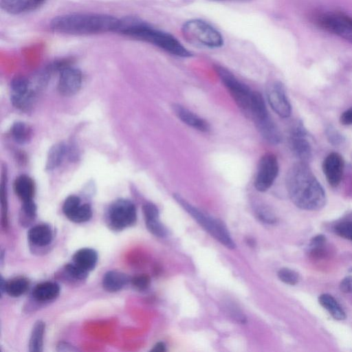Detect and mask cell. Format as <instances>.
Returning <instances> with one entry per match:
<instances>
[{"instance_id": "f546056e", "label": "cell", "mask_w": 352, "mask_h": 352, "mask_svg": "<svg viewBox=\"0 0 352 352\" xmlns=\"http://www.w3.org/2000/svg\"><path fill=\"white\" fill-rule=\"evenodd\" d=\"M278 276L279 279L290 285H294L299 281V274L294 270L289 268H281L278 272Z\"/></svg>"}, {"instance_id": "4fadbf2b", "label": "cell", "mask_w": 352, "mask_h": 352, "mask_svg": "<svg viewBox=\"0 0 352 352\" xmlns=\"http://www.w3.org/2000/svg\"><path fill=\"white\" fill-rule=\"evenodd\" d=\"M318 23L324 30L352 43V30L342 13H327L319 17Z\"/></svg>"}, {"instance_id": "9c48e42d", "label": "cell", "mask_w": 352, "mask_h": 352, "mask_svg": "<svg viewBox=\"0 0 352 352\" xmlns=\"http://www.w3.org/2000/svg\"><path fill=\"white\" fill-rule=\"evenodd\" d=\"M307 131L302 123L296 122L291 127L289 134V145L294 155L300 162H308L312 156L311 147L307 139Z\"/></svg>"}, {"instance_id": "cb8c5ba5", "label": "cell", "mask_w": 352, "mask_h": 352, "mask_svg": "<svg viewBox=\"0 0 352 352\" xmlns=\"http://www.w3.org/2000/svg\"><path fill=\"white\" fill-rule=\"evenodd\" d=\"M45 331V324L42 321H37L32 329L30 339L29 348L32 352L42 351L43 338Z\"/></svg>"}, {"instance_id": "44dd1931", "label": "cell", "mask_w": 352, "mask_h": 352, "mask_svg": "<svg viewBox=\"0 0 352 352\" xmlns=\"http://www.w3.org/2000/svg\"><path fill=\"white\" fill-rule=\"evenodd\" d=\"M318 302L328 313L337 320L346 318V313L333 296L329 294H322L318 297Z\"/></svg>"}, {"instance_id": "f35d334b", "label": "cell", "mask_w": 352, "mask_h": 352, "mask_svg": "<svg viewBox=\"0 0 352 352\" xmlns=\"http://www.w3.org/2000/svg\"><path fill=\"white\" fill-rule=\"evenodd\" d=\"M340 289L344 293H352V276H346L342 280Z\"/></svg>"}, {"instance_id": "e575fe53", "label": "cell", "mask_w": 352, "mask_h": 352, "mask_svg": "<svg viewBox=\"0 0 352 352\" xmlns=\"http://www.w3.org/2000/svg\"><path fill=\"white\" fill-rule=\"evenodd\" d=\"M131 281L137 289L144 290L148 287L150 278L146 274H141L133 277Z\"/></svg>"}, {"instance_id": "3957f363", "label": "cell", "mask_w": 352, "mask_h": 352, "mask_svg": "<svg viewBox=\"0 0 352 352\" xmlns=\"http://www.w3.org/2000/svg\"><path fill=\"white\" fill-rule=\"evenodd\" d=\"M126 36L150 43L172 55L186 58L192 54L173 35L156 30L142 21Z\"/></svg>"}, {"instance_id": "7a4b0ae2", "label": "cell", "mask_w": 352, "mask_h": 352, "mask_svg": "<svg viewBox=\"0 0 352 352\" xmlns=\"http://www.w3.org/2000/svg\"><path fill=\"white\" fill-rule=\"evenodd\" d=\"M119 19L98 13H74L54 17L51 29L69 35H91L115 32Z\"/></svg>"}, {"instance_id": "4dcf8cb0", "label": "cell", "mask_w": 352, "mask_h": 352, "mask_svg": "<svg viewBox=\"0 0 352 352\" xmlns=\"http://www.w3.org/2000/svg\"><path fill=\"white\" fill-rule=\"evenodd\" d=\"M334 231L340 237L352 241V221H344L337 223Z\"/></svg>"}, {"instance_id": "5b68a950", "label": "cell", "mask_w": 352, "mask_h": 352, "mask_svg": "<svg viewBox=\"0 0 352 352\" xmlns=\"http://www.w3.org/2000/svg\"><path fill=\"white\" fill-rule=\"evenodd\" d=\"M215 70L235 103L248 116L257 91L241 82L227 69L216 66Z\"/></svg>"}, {"instance_id": "d4e9b609", "label": "cell", "mask_w": 352, "mask_h": 352, "mask_svg": "<svg viewBox=\"0 0 352 352\" xmlns=\"http://www.w3.org/2000/svg\"><path fill=\"white\" fill-rule=\"evenodd\" d=\"M65 153V146L63 143L53 146L49 151L46 168L52 170L56 168L63 161Z\"/></svg>"}, {"instance_id": "484cf974", "label": "cell", "mask_w": 352, "mask_h": 352, "mask_svg": "<svg viewBox=\"0 0 352 352\" xmlns=\"http://www.w3.org/2000/svg\"><path fill=\"white\" fill-rule=\"evenodd\" d=\"M91 215V208L87 204H79L66 214L69 220L75 223L85 222L90 219Z\"/></svg>"}, {"instance_id": "b9f144b4", "label": "cell", "mask_w": 352, "mask_h": 352, "mask_svg": "<svg viewBox=\"0 0 352 352\" xmlns=\"http://www.w3.org/2000/svg\"><path fill=\"white\" fill-rule=\"evenodd\" d=\"M151 351L157 352H163L166 351V346L163 342H158L153 346Z\"/></svg>"}, {"instance_id": "9a60e30c", "label": "cell", "mask_w": 352, "mask_h": 352, "mask_svg": "<svg viewBox=\"0 0 352 352\" xmlns=\"http://www.w3.org/2000/svg\"><path fill=\"white\" fill-rule=\"evenodd\" d=\"M172 109L175 116L184 124L201 132L210 131L209 123L194 112L179 104H173Z\"/></svg>"}, {"instance_id": "ab89813d", "label": "cell", "mask_w": 352, "mask_h": 352, "mask_svg": "<svg viewBox=\"0 0 352 352\" xmlns=\"http://www.w3.org/2000/svg\"><path fill=\"white\" fill-rule=\"evenodd\" d=\"M340 122L343 125L352 124V107H350L342 113L340 118Z\"/></svg>"}, {"instance_id": "1f68e13d", "label": "cell", "mask_w": 352, "mask_h": 352, "mask_svg": "<svg viewBox=\"0 0 352 352\" xmlns=\"http://www.w3.org/2000/svg\"><path fill=\"white\" fill-rule=\"evenodd\" d=\"M258 218L267 223H274L276 221V218L272 211L266 206L259 205L255 210Z\"/></svg>"}, {"instance_id": "5bb4252c", "label": "cell", "mask_w": 352, "mask_h": 352, "mask_svg": "<svg viewBox=\"0 0 352 352\" xmlns=\"http://www.w3.org/2000/svg\"><path fill=\"white\" fill-rule=\"evenodd\" d=\"M344 167V160L340 154L331 153L325 157L322 170L329 185L333 187L339 185L343 176Z\"/></svg>"}, {"instance_id": "7c38bea8", "label": "cell", "mask_w": 352, "mask_h": 352, "mask_svg": "<svg viewBox=\"0 0 352 352\" xmlns=\"http://www.w3.org/2000/svg\"><path fill=\"white\" fill-rule=\"evenodd\" d=\"M81 84L82 74L79 69L69 66L60 69L58 89L62 95H74L79 91Z\"/></svg>"}, {"instance_id": "60d3db41", "label": "cell", "mask_w": 352, "mask_h": 352, "mask_svg": "<svg viewBox=\"0 0 352 352\" xmlns=\"http://www.w3.org/2000/svg\"><path fill=\"white\" fill-rule=\"evenodd\" d=\"M45 0H28L25 12L35 10L41 6Z\"/></svg>"}, {"instance_id": "74e56055", "label": "cell", "mask_w": 352, "mask_h": 352, "mask_svg": "<svg viewBox=\"0 0 352 352\" xmlns=\"http://www.w3.org/2000/svg\"><path fill=\"white\" fill-rule=\"evenodd\" d=\"M23 210L30 218H34L36 215V207L32 199L23 202Z\"/></svg>"}, {"instance_id": "d590c367", "label": "cell", "mask_w": 352, "mask_h": 352, "mask_svg": "<svg viewBox=\"0 0 352 352\" xmlns=\"http://www.w3.org/2000/svg\"><path fill=\"white\" fill-rule=\"evenodd\" d=\"M79 204H80V199L78 197L75 195L68 197L65 199L63 206L64 214L66 215Z\"/></svg>"}, {"instance_id": "d6986e66", "label": "cell", "mask_w": 352, "mask_h": 352, "mask_svg": "<svg viewBox=\"0 0 352 352\" xmlns=\"http://www.w3.org/2000/svg\"><path fill=\"white\" fill-rule=\"evenodd\" d=\"M28 236L33 244L41 247L45 246L52 239V231L47 225H36L29 230Z\"/></svg>"}, {"instance_id": "8992f818", "label": "cell", "mask_w": 352, "mask_h": 352, "mask_svg": "<svg viewBox=\"0 0 352 352\" xmlns=\"http://www.w3.org/2000/svg\"><path fill=\"white\" fill-rule=\"evenodd\" d=\"M184 36L189 41L209 48L223 45V39L219 31L201 19H191L182 27Z\"/></svg>"}, {"instance_id": "ffe728a7", "label": "cell", "mask_w": 352, "mask_h": 352, "mask_svg": "<svg viewBox=\"0 0 352 352\" xmlns=\"http://www.w3.org/2000/svg\"><path fill=\"white\" fill-rule=\"evenodd\" d=\"M14 190L23 202L32 200L34 192V182L25 175H20L14 181Z\"/></svg>"}, {"instance_id": "e0dca14e", "label": "cell", "mask_w": 352, "mask_h": 352, "mask_svg": "<svg viewBox=\"0 0 352 352\" xmlns=\"http://www.w3.org/2000/svg\"><path fill=\"white\" fill-rule=\"evenodd\" d=\"M129 277L123 272L111 270L107 272L102 278V286L108 292H114L120 290L130 281Z\"/></svg>"}, {"instance_id": "277c9868", "label": "cell", "mask_w": 352, "mask_h": 352, "mask_svg": "<svg viewBox=\"0 0 352 352\" xmlns=\"http://www.w3.org/2000/svg\"><path fill=\"white\" fill-rule=\"evenodd\" d=\"M175 201L207 232L226 248L233 249L235 244L232 241L228 230L219 219H214L203 213L191 205L179 194H174Z\"/></svg>"}, {"instance_id": "8fae6325", "label": "cell", "mask_w": 352, "mask_h": 352, "mask_svg": "<svg viewBox=\"0 0 352 352\" xmlns=\"http://www.w3.org/2000/svg\"><path fill=\"white\" fill-rule=\"evenodd\" d=\"M11 101L14 107L28 109L34 97L29 80L23 76L16 77L11 83Z\"/></svg>"}, {"instance_id": "30bf717a", "label": "cell", "mask_w": 352, "mask_h": 352, "mask_svg": "<svg viewBox=\"0 0 352 352\" xmlns=\"http://www.w3.org/2000/svg\"><path fill=\"white\" fill-rule=\"evenodd\" d=\"M266 94L270 107L277 115L283 118L291 115L292 107L281 82L276 81L269 85Z\"/></svg>"}, {"instance_id": "836d02e7", "label": "cell", "mask_w": 352, "mask_h": 352, "mask_svg": "<svg viewBox=\"0 0 352 352\" xmlns=\"http://www.w3.org/2000/svg\"><path fill=\"white\" fill-rule=\"evenodd\" d=\"M326 135L329 142L335 146L342 144L344 141V138L336 129L332 126H329L326 129Z\"/></svg>"}, {"instance_id": "f1b7e54d", "label": "cell", "mask_w": 352, "mask_h": 352, "mask_svg": "<svg viewBox=\"0 0 352 352\" xmlns=\"http://www.w3.org/2000/svg\"><path fill=\"white\" fill-rule=\"evenodd\" d=\"M146 226L148 230L158 237H164L167 235V230L160 221L159 217L145 219Z\"/></svg>"}, {"instance_id": "52a82bcc", "label": "cell", "mask_w": 352, "mask_h": 352, "mask_svg": "<svg viewBox=\"0 0 352 352\" xmlns=\"http://www.w3.org/2000/svg\"><path fill=\"white\" fill-rule=\"evenodd\" d=\"M279 171L276 156L265 153L260 159L254 179V186L259 192L267 191L273 185Z\"/></svg>"}, {"instance_id": "603a6c76", "label": "cell", "mask_w": 352, "mask_h": 352, "mask_svg": "<svg viewBox=\"0 0 352 352\" xmlns=\"http://www.w3.org/2000/svg\"><path fill=\"white\" fill-rule=\"evenodd\" d=\"M28 281L24 278H16L8 282L1 280V289L10 296L18 297L22 295L28 288Z\"/></svg>"}, {"instance_id": "7bdbcfd3", "label": "cell", "mask_w": 352, "mask_h": 352, "mask_svg": "<svg viewBox=\"0 0 352 352\" xmlns=\"http://www.w3.org/2000/svg\"><path fill=\"white\" fill-rule=\"evenodd\" d=\"M342 17L344 19V20L345 21V22L347 23V25L349 26V28H351V30H352V17L348 16V15H346L344 14H342Z\"/></svg>"}, {"instance_id": "ac0fdd59", "label": "cell", "mask_w": 352, "mask_h": 352, "mask_svg": "<svg viewBox=\"0 0 352 352\" xmlns=\"http://www.w3.org/2000/svg\"><path fill=\"white\" fill-rule=\"evenodd\" d=\"M97 261V252L91 248L80 249L73 256V263L87 272L95 267Z\"/></svg>"}, {"instance_id": "d6a6232c", "label": "cell", "mask_w": 352, "mask_h": 352, "mask_svg": "<svg viewBox=\"0 0 352 352\" xmlns=\"http://www.w3.org/2000/svg\"><path fill=\"white\" fill-rule=\"evenodd\" d=\"M65 270L72 277L79 280L86 278L88 274L87 271L83 270L74 263L66 265Z\"/></svg>"}, {"instance_id": "4316f807", "label": "cell", "mask_w": 352, "mask_h": 352, "mask_svg": "<svg viewBox=\"0 0 352 352\" xmlns=\"http://www.w3.org/2000/svg\"><path fill=\"white\" fill-rule=\"evenodd\" d=\"M12 133L14 140L19 143L27 142L31 137V130L25 123L16 122L12 128Z\"/></svg>"}, {"instance_id": "8d00e7d4", "label": "cell", "mask_w": 352, "mask_h": 352, "mask_svg": "<svg viewBox=\"0 0 352 352\" xmlns=\"http://www.w3.org/2000/svg\"><path fill=\"white\" fill-rule=\"evenodd\" d=\"M145 219L159 217V211L155 205L152 203H146L142 207Z\"/></svg>"}, {"instance_id": "83f0119b", "label": "cell", "mask_w": 352, "mask_h": 352, "mask_svg": "<svg viewBox=\"0 0 352 352\" xmlns=\"http://www.w3.org/2000/svg\"><path fill=\"white\" fill-rule=\"evenodd\" d=\"M28 0H1V7L6 12L16 14L25 12Z\"/></svg>"}, {"instance_id": "2e32d148", "label": "cell", "mask_w": 352, "mask_h": 352, "mask_svg": "<svg viewBox=\"0 0 352 352\" xmlns=\"http://www.w3.org/2000/svg\"><path fill=\"white\" fill-rule=\"evenodd\" d=\"M261 135L270 144H278L281 133L270 116L254 124Z\"/></svg>"}, {"instance_id": "ee69618b", "label": "cell", "mask_w": 352, "mask_h": 352, "mask_svg": "<svg viewBox=\"0 0 352 352\" xmlns=\"http://www.w3.org/2000/svg\"><path fill=\"white\" fill-rule=\"evenodd\" d=\"M213 1H246V0H210Z\"/></svg>"}, {"instance_id": "6da1fadb", "label": "cell", "mask_w": 352, "mask_h": 352, "mask_svg": "<svg viewBox=\"0 0 352 352\" xmlns=\"http://www.w3.org/2000/svg\"><path fill=\"white\" fill-rule=\"evenodd\" d=\"M286 188L291 201L305 210H318L327 201L325 192L307 163L298 162L289 169Z\"/></svg>"}, {"instance_id": "7402d4cb", "label": "cell", "mask_w": 352, "mask_h": 352, "mask_svg": "<svg viewBox=\"0 0 352 352\" xmlns=\"http://www.w3.org/2000/svg\"><path fill=\"white\" fill-rule=\"evenodd\" d=\"M59 292L58 285L52 282H45L34 287L32 295L38 301H47L56 298Z\"/></svg>"}, {"instance_id": "ba28073f", "label": "cell", "mask_w": 352, "mask_h": 352, "mask_svg": "<svg viewBox=\"0 0 352 352\" xmlns=\"http://www.w3.org/2000/svg\"><path fill=\"white\" fill-rule=\"evenodd\" d=\"M108 221L111 228L116 230L133 226L136 221L135 205L127 199L116 201L109 209Z\"/></svg>"}]
</instances>
